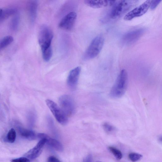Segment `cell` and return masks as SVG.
I'll use <instances>...</instances> for the list:
<instances>
[{"mask_svg":"<svg viewBox=\"0 0 162 162\" xmlns=\"http://www.w3.org/2000/svg\"><path fill=\"white\" fill-rule=\"evenodd\" d=\"M128 78L127 71L125 69H122L110 91V95L113 98H119L124 94L127 87Z\"/></svg>","mask_w":162,"mask_h":162,"instance_id":"1","label":"cell"},{"mask_svg":"<svg viewBox=\"0 0 162 162\" xmlns=\"http://www.w3.org/2000/svg\"><path fill=\"white\" fill-rule=\"evenodd\" d=\"M137 2L134 1H116L110 11V17L112 19L120 18L130 10Z\"/></svg>","mask_w":162,"mask_h":162,"instance_id":"2","label":"cell"},{"mask_svg":"<svg viewBox=\"0 0 162 162\" xmlns=\"http://www.w3.org/2000/svg\"><path fill=\"white\" fill-rule=\"evenodd\" d=\"M104 43V38L103 36H97L90 43L87 49L84 58L86 60L93 59L100 54Z\"/></svg>","mask_w":162,"mask_h":162,"instance_id":"3","label":"cell"},{"mask_svg":"<svg viewBox=\"0 0 162 162\" xmlns=\"http://www.w3.org/2000/svg\"><path fill=\"white\" fill-rule=\"evenodd\" d=\"M53 37L52 31L47 25H43L40 28L38 34V42L41 50L51 47Z\"/></svg>","mask_w":162,"mask_h":162,"instance_id":"4","label":"cell"},{"mask_svg":"<svg viewBox=\"0 0 162 162\" xmlns=\"http://www.w3.org/2000/svg\"><path fill=\"white\" fill-rule=\"evenodd\" d=\"M47 106L58 122L62 125H65L68 122V116L54 101L49 99L46 100Z\"/></svg>","mask_w":162,"mask_h":162,"instance_id":"5","label":"cell"},{"mask_svg":"<svg viewBox=\"0 0 162 162\" xmlns=\"http://www.w3.org/2000/svg\"><path fill=\"white\" fill-rule=\"evenodd\" d=\"M59 103L60 108L68 117L74 113L75 110V103L70 96L67 95L61 96L59 99Z\"/></svg>","mask_w":162,"mask_h":162,"instance_id":"6","label":"cell"},{"mask_svg":"<svg viewBox=\"0 0 162 162\" xmlns=\"http://www.w3.org/2000/svg\"><path fill=\"white\" fill-rule=\"evenodd\" d=\"M151 1L150 0L146 1L128 12L125 16L124 20L130 21L135 18L141 17L145 14L150 7Z\"/></svg>","mask_w":162,"mask_h":162,"instance_id":"7","label":"cell"},{"mask_svg":"<svg viewBox=\"0 0 162 162\" xmlns=\"http://www.w3.org/2000/svg\"><path fill=\"white\" fill-rule=\"evenodd\" d=\"M77 17L75 12H71L65 16L59 24L60 28L67 30H71L73 28Z\"/></svg>","mask_w":162,"mask_h":162,"instance_id":"8","label":"cell"},{"mask_svg":"<svg viewBox=\"0 0 162 162\" xmlns=\"http://www.w3.org/2000/svg\"><path fill=\"white\" fill-rule=\"evenodd\" d=\"M46 143V139L40 140L36 145L31 149L24 155V157L30 160H33L40 156L42 153L45 144Z\"/></svg>","mask_w":162,"mask_h":162,"instance_id":"9","label":"cell"},{"mask_svg":"<svg viewBox=\"0 0 162 162\" xmlns=\"http://www.w3.org/2000/svg\"><path fill=\"white\" fill-rule=\"evenodd\" d=\"M81 71V67H77L70 71L68 77L67 83L70 89L74 90L76 87Z\"/></svg>","mask_w":162,"mask_h":162,"instance_id":"10","label":"cell"},{"mask_svg":"<svg viewBox=\"0 0 162 162\" xmlns=\"http://www.w3.org/2000/svg\"><path fill=\"white\" fill-rule=\"evenodd\" d=\"M144 30L140 29L128 32L123 36L122 41L125 44H130L137 41L144 33Z\"/></svg>","mask_w":162,"mask_h":162,"instance_id":"11","label":"cell"},{"mask_svg":"<svg viewBox=\"0 0 162 162\" xmlns=\"http://www.w3.org/2000/svg\"><path fill=\"white\" fill-rule=\"evenodd\" d=\"M37 137L40 140L46 139V143L58 151L61 152L63 151V147L61 142L56 139L51 138L47 134L44 133H39L37 135Z\"/></svg>","mask_w":162,"mask_h":162,"instance_id":"12","label":"cell"},{"mask_svg":"<svg viewBox=\"0 0 162 162\" xmlns=\"http://www.w3.org/2000/svg\"><path fill=\"white\" fill-rule=\"evenodd\" d=\"M85 3L90 7L95 8H101L106 6H112L114 3V1H94L87 0Z\"/></svg>","mask_w":162,"mask_h":162,"instance_id":"13","label":"cell"},{"mask_svg":"<svg viewBox=\"0 0 162 162\" xmlns=\"http://www.w3.org/2000/svg\"><path fill=\"white\" fill-rule=\"evenodd\" d=\"M19 132L21 137L23 138L29 140L35 139L37 135L33 131L23 128H19Z\"/></svg>","mask_w":162,"mask_h":162,"instance_id":"14","label":"cell"},{"mask_svg":"<svg viewBox=\"0 0 162 162\" xmlns=\"http://www.w3.org/2000/svg\"><path fill=\"white\" fill-rule=\"evenodd\" d=\"M38 7V3L37 1L30 2L29 5V14L30 20L32 23L36 19Z\"/></svg>","mask_w":162,"mask_h":162,"instance_id":"15","label":"cell"},{"mask_svg":"<svg viewBox=\"0 0 162 162\" xmlns=\"http://www.w3.org/2000/svg\"><path fill=\"white\" fill-rule=\"evenodd\" d=\"M17 10L14 8L1 9L0 10V22H2L10 16L16 13Z\"/></svg>","mask_w":162,"mask_h":162,"instance_id":"16","label":"cell"},{"mask_svg":"<svg viewBox=\"0 0 162 162\" xmlns=\"http://www.w3.org/2000/svg\"><path fill=\"white\" fill-rule=\"evenodd\" d=\"M14 40L13 37L8 36L3 37L0 41V49L2 50L7 47Z\"/></svg>","mask_w":162,"mask_h":162,"instance_id":"17","label":"cell"},{"mask_svg":"<svg viewBox=\"0 0 162 162\" xmlns=\"http://www.w3.org/2000/svg\"><path fill=\"white\" fill-rule=\"evenodd\" d=\"M42 51L43 60L45 62H49L53 55V51L51 47L42 49Z\"/></svg>","mask_w":162,"mask_h":162,"instance_id":"18","label":"cell"},{"mask_svg":"<svg viewBox=\"0 0 162 162\" xmlns=\"http://www.w3.org/2000/svg\"><path fill=\"white\" fill-rule=\"evenodd\" d=\"M16 137V133L15 129L12 128L8 132L6 139L10 143H13L15 141Z\"/></svg>","mask_w":162,"mask_h":162,"instance_id":"19","label":"cell"},{"mask_svg":"<svg viewBox=\"0 0 162 162\" xmlns=\"http://www.w3.org/2000/svg\"><path fill=\"white\" fill-rule=\"evenodd\" d=\"M19 22V17L18 15H16L12 19L10 24V28L11 30L14 31L18 27Z\"/></svg>","mask_w":162,"mask_h":162,"instance_id":"20","label":"cell"},{"mask_svg":"<svg viewBox=\"0 0 162 162\" xmlns=\"http://www.w3.org/2000/svg\"><path fill=\"white\" fill-rule=\"evenodd\" d=\"M108 149L116 159L120 160L122 159V154L118 149L113 147H109Z\"/></svg>","mask_w":162,"mask_h":162,"instance_id":"21","label":"cell"},{"mask_svg":"<svg viewBox=\"0 0 162 162\" xmlns=\"http://www.w3.org/2000/svg\"><path fill=\"white\" fill-rule=\"evenodd\" d=\"M103 127L105 132L109 133H112L115 131V128L108 122H105Z\"/></svg>","mask_w":162,"mask_h":162,"instance_id":"22","label":"cell"},{"mask_svg":"<svg viewBox=\"0 0 162 162\" xmlns=\"http://www.w3.org/2000/svg\"><path fill=\"white\" fill-rule=\"evenodd\" d=\"M129 157L132 161L135 162L141 160L142 157V155L139 154L133 153L129 154Z\"/></svg>","mask_w":162,"mask_h":162,"instance_id":"23","label":"cell"},{"mask_svg":"<svg viewBox=\"0 0 162 162\" xmlns=\"http://www.w3.org/2000/svg\"><path fill=\"white\" fill-rule=\"evenodd\" d=\"M30 160L25 157H21L14 159H13L11 162H30Z\"/></svg>","mask_w":162,"mask_h":162,"instance_id":"24","label":"cell"},{"mask_svg":"<svg viewBox=\"0 0 162 162\" xmlns=\"http://www.w3.org/2000/svg\"><path fill=\"white\" fill-rule=\"evenodd\" d=\"M160 0H156V1H151L150 8L152 10H154L157 8L158 5L161 2Z\"/></svg>","mask_w":162,"mask_h":162,"instance_id":"25","label":"cell"},{"mask_svg":"<svg viewBox=\"0 0 162 162\" xmlns=\"http://www.w3.org/2000/svg\"><path fill=\"white\" fill-rule=\"evenodd\" d=\"M48 162H62L59 159L54 156L49 157L48 160Z\"/></svg>","mask_w":162,"mask_h":162,"instance_id":"26","label":"cell"},{"mask_svg":"<svg viewBox=\"0 0 162 162\" xmlns=\"http://www.w3.org/2000/svg\"><path fill=\"white\" fill-rule=\"evenodd\" d=\"M83 162H93V158L92 155L89 154L87 155L84 159Z\"/></svg>","mask_w":162,"mask_h":162,"instance_id":"27","label":"cell"},{"mask_svg":"<svg viewBox=\"0 0 162 162\" xmlns=\"http://www.w3.org/2000/svg\"><path fill=\"white\" fill-rule=\"evenodd\" d=\"M159 140L160 141L162 142V137H160L159 138Z\"/></svg>","mask_w":162,"mask_h":162,"instance_id":"28","label":"cell"},{"mask_svg":"<svg viewBox=\"0 0 162 162\" xmlns=\"http://www.w3.org/2000/svg\"><path fill=\"white\" fill-rule=\"evenodd\" d=\"M96 162H101V161H97Z\"/></svg>","mask_w":162,"mask_h":162,"instance_id":"29","label":"cell"}]
</instances>
